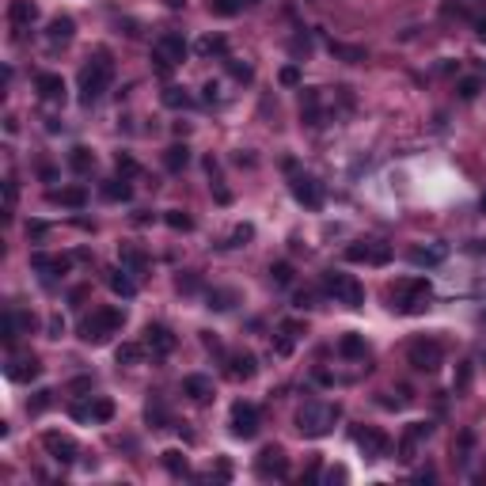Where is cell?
Here are the masks:
<instances>
[{
	"instance_id": "4dcf8cb0",
	"label": "cell",
	"mask_w": 486,
	"mask_h": 486,
	"mask_svg": "<svg viewBox=\"0 0 486 486\" xmlns=\"http://www.w3.org/2000/svg\"><path fill=\"white\" fill-rule=\"evenodd\" d=\"M186 164H190V148H186V145H171L164 152V167H167V171H183Z\"/></svg>"
},
{
	"instance_id": "836d02e7",
	"label": "cell",
	"mask_w": 486,
	"mask_h": 486,
	"mask_svg": "<svg viewBox=\"0 0 486 486\" xmlns=\"http://www.w3.org/2000/svg\"><path fill=\"white\" fill-rule=\"evenodd\" d=\"M339 353L342 357H364V339L361 334H346V339L339 342Z\"/></svg>"
},
{
	"instance_id": "603a6c76",
	"label": "cell",
	"mask_w": 486,
	"mask_h": 486,
	"mask_svg": "<svg viewBox=\"0 0 486 486\" xmlns=\"http://www.w3.org/2000/svg\"><path fill=\"white\" fill-rule=\"evenodd\" d=\"M255 372H258L255 353H232V357H228V376L232 380H251Z\"/></svg>"
},
{
	"instance_id": "d4e9b609",
	"label": "cell",
	"mask_w": 486,
	"mask_h": 486,
	"mask_svg": "<svg viewBox=\"0 0 486 486\" xmlns=\"http://www.w3.org/2000/svg\"><path fill=\"white\" fill-rule=\"evenodd\" d=\"M183 395H190L194 403H205V399L213 395V380H209V376H202V372H194V376H186V380H183Z\"/></svg>"
},
{
	"instance_id": "003e7915",
	"label": "cell",
	"mask_w": 486,
	"mask_h": 486,
	"mask_svg": "<svg viewBox=\"0 0 486 486\" xmlns=\"http://www.w3.org/2000/svg\"><path fill=\"white\" fill-rule=\"evenodd\" d=\"M482 364H486V350H482Z\"/></svg>"
},
{
	"instance_id": "9a60e30c",
	"label": "cell",
	"mask_w": 486,
	"mask_h": 486,
	"mask_svg": "<svg viewBox=\"0 0 486 486\" xmlns=\"http://www.w3.org/2000/svg\"><path fill=\"white\" fill-rule=\"evenodd\" d=\"M429 433H433V426H429V422H410V426H407V433H403V441H399V448H395L399 460H403V464L414 460L418 448H422V441H426Z\"/></svg>"
},
{
	"instance_id": "ba28073f",
	"label": "cell",
	"mask_w": 486,
	"mask_h": 486,
	"mask_svg": "<svg viewBox=\"0 0 486 486\" xmlns=\"http://www.w3.org/2000/svg\"><path fill=\"white\" fill-rule=\"evenodd\" d=\"M346 258L350 263H364V266H384L391 258V243L384 239H357L346 247Z\"/></svg>"
},
{
	"instance_id": "52a82bcc",
	"label": "cell",
	"mask_w": 486,
	"mask_h": 486,
	"mask_svg": "<svg viewBox=\"0 0 486 486\" xmlns=\"http://www.w3.org/2000/svg\"><path fill=\"white\" fill-rule=\"evenodd\" d=\"M407 361L414 364L418 372H437L445 364V350H441V342H433V339H418V342H410Z\"/></svg>"
},
{
	"instance_id": "ffe728a7",
	"label": "cell",
	"mask_w": 486,
	"mask_h": 486,
	"mask_svg": "<svg viewBox=\"0 0 486 486\" xmlns=\"http://www.w3.org/2000/svg\"><path fill=\"white\" fill-rule=\"evenodd\" d=\"M8 20H12L15 31H23V27H31L39 20V4H34V0H12V4H8Z\"/></svg>"
},
{
	"instance_id": "74e56055",
	"label": "cell",
	"mask_w": 486,
	"mask_h": 486,
	"mask_svg": "<svg viewBox=\"0 0 486 486\" xmlns=\"http://www.w3.org/2000/svg\"><path fill=\"white\" fill-rule=\"evenodd\" d=\"M164 221H167V224H171V228H175V232H190V228H194V221H190V217H186V213H183V209H167V213H164Z\"/></svg>"
},
{
	"instance_id": "11a10c76",
	"label": "cell",
	"mask_w": 486,
	"mask_h": 486,
	"mask_svg": "<svg viewBox=\"0 0 486 486\" xmlns=\"http://www.w3.org/2000/svg\"><path fill=\"white\" fill-rule=\"evenodd\" d=\"M179 289H186V293H194V289H198V277H190V274H186V277H179Z\"/></svg>"
},
{
	"instance_id": "3957f363",
	"label": "cell",
	"mask_w": 486,
	"mask_h": 486,
	"mask_svg": "<svg viewBox=\"0 0 486 486\" xmlns=\"http://www.w3.org/2000/svg\"><path fill=\"white\" fill-rule=\"evenodd\" d=\"M110 77H114V61H110V53H96L91 58V65H84L80 72V103L84 107H91V103H99V96L107 91Z\"/></svg>"
},
{
	"instance_id": "ab89813d",
	"label": "cell",
	"mask_w": 486,
	"mask_h": 486,
	"mask_svg": "<svg viewBox=\"0 0 486 486\" xmlns=\"http://www.w3.org/2000/svg\"><path fill=\"white\" fill-rule=\"evenodd\" d=\"M247 239H255V228H251V224H236V232L228 236V243H224V247H243Z\"/></svg>"
},
{
	"instance_id": "f6af8a7d",
	"label": "cell",
	"mask_w": 486,
	"mask_h": 486,
	"mask_svg": "<svg viewBox=\"0 0 486 486\" xmlns=\"http://www.w3.org/2000/svg\"><path fill=\"white\" fill-rule=\"evenodd\" d=\"M4 217H12V209H15V183L12 179H4Z\"/></svg>"
},
{
	"instance_id": "4316f807",
	"label": "cell",
	"mask_w": 486,
	"mask_h": 486,
	"mask_svg": "<svg viewBox=\"0 0 486 486\" xmlns=\"http://www.w3.org/2000/svg\"><path fill=\"white\" fill-rule=\"evenodd\" d=\"M445 255H448L445 247H414L410 251V263L414 266H437V263H445Z\"/></svg>"
},
{
	"instance_id": "6f0895ef",
	"label": "cell",
	"mask_w": 486,
	"mask_h": 486,
	"mask_svg": "<svg viewBox=\"0 0 486 486\" xmlns=\"http://www.w3.org/2000/svg\"><path fill=\"white\" fill-rule=\"evenodd\" d=\"M69 388H72V391H91V380H88V376H80V380H72Z\"/></svg>"
},
{
	"instance_id": "03108f58",
	"label": "cell",
	"mask_w": 486,
	"mask_h": 486,
	"mask_svg": "<svg viewBox=\"0 0 486 486\" xmlns=\"http://www.w3.org/2000/svg\"><path fill=\"white\" fill-rule=\"evenodd\" d=\"M243 4H258V0H243Z\"/></svg>"
},
{
	"instance_id": "d590c367",
	"label": "cell",
	"mask_w": 486,
	"mask_h": 486,
	"mask_svg": "<svg viewBox=\"0 0 486 486\" xmlns=\"http://www.w3.org/2000/svg\"><path fill=\"white\" fill-rule=\"evenodd\" d=\"M91 164H96V156H91L88 148H72V156H69V167H72V171L88 175V171H91Z\"/></svg>"
},
{
	"instance_id": "9c48e42d",
	"label": "cell",
	"mask_w": 486,
	"mask_h": 486,
	"mask_svg": "<svg viewBox=\"0 0 486 486\" xmlns=\"http://www.w3.org/2000/svg\"><path fill=\"white\" fill-rule=\"evenodd\" d=\"M353 445L364 452V460H384L388 456V433H380V429H372V426H361V429H353Z\"/></svg>"
},
{
	"instance_id": "30bf717a",
	"label": "cell",
	"mask_w": 486,
	"mask_h": 486,
	"mask_svg": "<svg viewBox=\"0 0 486 486\" xmlns=\"http://www.w3.org/2000/svg\"><path fill=\"white\" fill-rule=\"evenodd\" d=\"M255 471H258V479H285L289 475V460H285V452L282 448H263L258 452V460H255Z\"/></svg>"
},
{
	"instance_id": "8d00e7d4",
	"label": "cell",
	"mask_w": 486,
	"mask_h": 486,
	"mask_svg": "<svg viewBox=\"0 0 486 486\" xmlns=\"http://www.w3.org/2000/svg\"><path fill=\"white\" fill-rule=\"evenodd\" d=\"M205 8H209L213 15H224V20H228V15L239 12V0H205Z\"/></svg>"
},
{
	"instance_id": "d6986e66",
	"label": "cell",
	"mask_w": 486,
	"mask_h": 486,
	"mask_svg": "<svg viewBox=\"0 0 486 486\" xmlns=\"http://www.w3.org/2000/svg\"><path fill=\"white\" fill-rule=\"evenodd\" d=\"M301 334H304V327H301V323H293V320L277 327V334H274V353H277V357H289Z\"/></svg>"
},
{
	"instance_id": "94428289",
	"label": "cell",
	"mask_w": 486,
	"mask_h": 486,
	"mask_svg": "<svg viewBox=\"0 0 486 486\" xmlns=\"http://www.w3.org/2000/svg\"><path fill=\"white\" fill-rule=\"evenodd\" d=\"M342 479H346L342 467H331V471H327V482H342Z\"/></svg>"
},
{
	"instance_id": "6125c7cd",
	"label": "cell",
	"mask_w": 486,
	"mask_h": 486,
	"mask_svg": "<svg viewBox=\"0 0 486 486\" xmlns=\"http://www.w3.org/2000/svg\"><path fill=\"white\" fill-rule=\"evenodd\" d=\"M296 308H312V293H296Z\"/></svg>"
},
{
	"instance_id": "c3c4849f",
	"label": "cell",
	"mask_w": 486,
	"mask_h": 486,
	"mask_svg": "<svg viewBox=\"0 0 486 486\" xmlns=\"http://www.w3.org/2000/svg\"><path fill=\"white\" fill-rule=\"evenodd\" d=\"M209 308H217V312L232 308V293H209Z\"/></svg>"
},
{
	"instance_id": "be15d7a7",
	"label": "cell",
	"mask_w": 486,
	"mask_h": 486,
	"mask_svg": "<svg viewBox=\"0 0 486 486\" xmlns=\"http://www.w3.org/2000/svg\"><path fill=\"white\" fill-rule=\"evenodd\" d=\"M167 4H171V8H183V0H167Z\"/></svg>"
},
{
	"instance_id": "816d5d0a",
	"label": "cell",
	"mask_w": 486,
	"mask_h": 486,
	"mask_svg": "<svg viewBox=\"0 0 486 486\" xmlns=\"http://www.w3.org/2000/svg\"><path fill=\"white\" fill-rule=\"evenodd\" d=\"M50 395H53V391H39V399H34V403L27 407V410H31V414H39V410H46V407H50Z\"/></svg>"
},
{
	"instance_id": "bcb514c9",
	"label": "cell",
	"mask_w": 486,
	"mask_h": 486,
	"mask_svg": "<svg viewBox=\"0 0 486 486\" xmlns=\"http://www.w3.org/2000/svg\"><path fill=\"white\" fill-rule=\"evenodd\" d=\"M479 91H482L479 80H460V99H475Z\"/></svg>"
},
{
	"instance_id": "9f6ffc18",
	"label": "cell",
	"mask_w": 486,
	"mask_h": 486,
	"mask_svg": "<svg viewBox=\"0 0 486 486\" xmlns=\"http://www.w3.org/2000/svg\"><path fill=\"white\" fill-rule=\"evenodd\" d=\"M88 293H91V289H88V285H80V289H72V304H80V301H88Z\"/></svg>"
},
{
	"instance_id": "cb8c5ba5",
	"label": "cell",
	"mask_w": 486,
	"mask_h": 486,
	"mask_svg": "<svg viewBox=\"0 0 486 486\" xmlns=\"http://www.w3.org/2000/svg\"><path fill=\"white\" fill-rule=\"evenodd\" d=\"M107 285H110V289H114V293H118V296H126V301H129V296H137V277H133V274H129V270H126V266H118V270H110V274H107Z\"/></svg>"
},
{
	"instance_id": "6da1fadb",
	"label": "cell",
	"mask_w": 486,
	"mask_h": 486,
	"mask_svg": "<svg viewBox=\"0 0 486 486\" xmlns=\"http://www.w3.org/2000/svg\"><path fill=\"white\" fill-rule=\"evenodd\" d=\"M388 301H391V312L399 315H422L429 301H433V285L426 277H403L388 289Z\"/></svg>"
},
{
	"instance_id": "ac0fdd59",
	"label": "cell",
	"mask_w": 486,
	"mask_h": 486,
	"mask_svg": "<svg viewBox=\"0 0 486 486\" xmlns=\"http://www.w3.org/2000/svg\"><path fill=\"white\" fill-rule=\"evenodd\" d=\"M31 327H34V315H31V312H4L0 334H4V342H15L23 331H31Z\"/></svg>"
},
{
	"instance_id": "7c38bea8",
	"label": "cell",
	"mask_w": 486,
	"mask_h": 486,
	"mask_svg": "<svg viewBox=\"0 0 486 486\" xmlns=\"http://www.w3.org/2000/svg\"><path fill=\"white\" fill-rule=\"evenodd\" d=\"M69 266H72L69 255H46V251H34V255H31V270H39L46 282L65 277V274H69Z\"/></svg>"
},
{
	"instance_id": "8fae6325",
	"label": "cell",
	"mask_w": 486,
	"mask_h": 486,
	"mask_svg": "<svg viewBox=\"0 0 486 486\" xmlns=\"http://www.w3.org/2000/svg\"><path fill=\"white\" fill-rule=\"evenodd\" d=\"M258 407L255 403H236L232 407V433L236 437H243V441H251V437L258 433Z\"/></svg>"
},
{
	"instance_id": "681fc988",
	"label": "cell",
	"mask_w": 486,
	"mask_h": 486,
	"mask_svg": "<svg viewBox=\"0 0 486 486\" xmlns=\"http://www.w3.org/2000/svg\"><path fill=\"white\" fill-rule=\"evenodd\" d=\"M228 72L236 80H251V65H243V61H228Z\"/></svg>"
},
{
	"instance_id": "1f68e13d",
	"label": "cell",
	"mask_w": 486,
	"mask_h": 486,
	"mask_svg": "<svg viewBox=\"0 0 486 486\" xmlns=\"http://www.w3.org/2000/svg\"><path fill=\"white\" fill-rule=\"evenodd\" d=\"M145 353H148V350H145L141 342H121L118 350H114V361H118V364H137V361L145 357Z\"/></svg>"
},
{
	"instance_id": "db71d44e",
	"label": "cell",
	"mask_w": 486,
	"mask_h": 486,
	"mask_svg": "<svg viewBox=\"0 0 486 486\" xmlns=\"http://www.w3.org/2000/svg\"><path fill=\"white\" fill-rule=\"evenodd\" d=\"M148 422H167V414H164L160 403H148Z\"/></svg>"
},
{
	"instance_id": "d6a6232c",
	"label": "cell",
	"mask_w": 486,
	"mask_h": 486,
	"mask_svg": "<svg viewBox=\"0 0 486 486\" xmlns=\"http://www.w3.org/2000/svg\"><path fill=\"white\" fill-rule=\"evenodd\" d=\"M103 194H107L110 202H129L133 198V186L126 179H110V183H103Z\"/></svg>"
},
{
	"instance_id": "7a4b0ae2",
	"label": "cell",
	"mask_w": 486,
	"mask_h": 486,
	"mask_svg": "<svg viewBox=\"0 0 486 486\" xmlns=\"http://www.w3.org/2000/svg\"><path fill=\"white\" fill-rule=\"evenodd\" d=\"M342 418L339 403H323V399H312V403H304L296 410V429H301L304 437H327L334 429V422Z\"/></svg>"
},
{
	"instance_id": "b9f144b4",
	"label": "cell",
	"mask_w": 486,
	"mask_h": 486,
	"mask_svg": "<svg viewBox=\"0 0 486 486\" xmlns=\"http://www.w3.org/2000/svg\"><path fill=\"white\" fill-rule=\"evenodd\" d=\"M270 277H274V285H289V282H293V266H289V263L270 266Z\"/></svg>"
},
{
	"instance_id": "7dc6e473",
	"label": "cell",
	"mask_w": 486,
	"mask_h": 486,
	"mask_svg": "<svg viewBox=\"0 0 486 486\" xmlns=\"http://www.w3.org/2000/svg\"><path fill=\"white\" fill-rule=\"evenodd\" d=\"M118 171H121V179H129V175H137L141 167H137V160H129V156H118Z\"/></svg>"
},
{
	"instance_id": "44dd1931",
	"label": "cell",
	"mask_w": 486,
	"mask_h": 486,
	"mask_svg": "<svg viewBox=\"0 0 486 486\" xmlns=\"http://www.w3.org/2000/svg\"><path fill=\"white\" fill-rule=\"evenodd\" d=\"M4 372H8V380H20V384H27V380H34L42 372V364H39V357H12Z\"/></svg>"
},
{
	"instance_id": "83f0119b",
	"label": "cell",
	"mask_w": 486,
	"mask_h": 486,
	"mask_svg": "<svg viewBox=\"0 0 486 486\" xmlns=\"http://www.w3.org/2000/svg\"><path fill=\"white\" fill-rule=\"evenodd\" d=\"M121 266H126L133 277H145V270H148V258H145L137 247H121Z\"/></svg>"
},
{
	"instance_id": "7bdbcfd3",
	"label": "cell",
	"mask_w": 486,
	"mask_h": 486,
	"mask_svg": "<svg viewBox=\"0 0 486 486\" xmlns=\"http://www.w3.org/2000/svg\"><path fill=\"white\" fill-rule=\"evenodd\" d=\"M467 384H471V361H464L460 364V372H456V391H467Z\"/></svg>"
},
{
	"instance_id": "7402d4cb",
	"label": "cell",
	"mask_w": 486,
	"mask_h": 486,
	"mask_svg": "<svg viewBox=\"0 0 486 486\" xmlns=\"http://www.w3.org/2000/svg\"><path fill=\"white\" fill-rule=\"evenodd\" d=\"M34 88H39V96L46 103H65V80L58 72H42V77L34 80Z\"/></svg>"
},
{
	"instance_id": "91938a15",
	"label": "cell",
	"mask_w": 486,
	"mask_h": 486,
	"mask_svg": "<svg viewBox=\"0 0 486 486\" xmlns=\"http://www.w3.org/2000/svg\"><path fill=\"white\" fill-rule=\"evenodd\" d=\"M475 34H479V39L486 42V12L479 15V20H475Z\"/></svg>"
},
{
	"instance_id": "2e32d148",
	"label": "cell",
	"mask_w": 486,
	"mask_h": 486,
	"mask_svg": "<svg viewBox=\"0 0 486 486\" xmlns=\"http://www.w3.org/2000/svg\"><path fill=\"white\" fill-rule=\"evenodd\" d=\"M77 422H110L114 418V403L110 399H91V403H77L72 407Z\"/></svg>"
},
{
	"instance_id": "680465c9",
	"label": "cell",
	"mask_w": 486,
	"mask_h": 486,
	"mask_svg": "<svg viewBox=\"0 0 486 486\" xmlns=\"http://www.w3.org/2000/svg\"><path fill=\"white\" fill-rule=\"evenodd\" d=\"M308 50H312V42H308V39H293V53H308Z\"/></svg>"
},
{
	"instance_id": "e7e4bbea",
	"label": "cell",
	"mask_w": 486,
	"mask_h": 486,
	"mask_svg": "<svg viewBox=\"0 0 486 486\" xmlns=\"http://www.w3.org/2000/svg\"><path fill=\"white\" fill-rule=\"evenodd\" d=\"M482 217H486V194H482Z\"/></svg>"
},
{
	"instance_id": "8992f818",
	"label": "cell",
	"mask_w": 486,
	"mask_h": 486,
	"mask_svg": "<svg viewBox=\"0 0 486 486\" xmlns=\"http://www.w3.org/2000/svg\"><path fill=\"white\" fill-rule=\"evenodd\" d=\"M152 61H156V69L164 72H171L175 65L179 61H186V39L179 31H167V34H160V39H156V46H152Z\"/></svg>"
},
{
	"instance_id": "4fadbf2b",
	"label": "cell",
	"mask_w": 486,
	"mask_h": 486,
	"mask_svg": "<svg viewBox=\"0 0 486 486\" xmlns=\"http://www.w3.org/2000/svg\"><path fill=\"white\" fill-rule=\"evenodd\" d=\"M293 198L304 205V209H320L323 205V186H320V179H312V175H293Z\"/></svg>"
},
{
	"instance_id": "f35d334b",
	"label": "cell",
	"mask_w": 486,
	"mask_h": 486,
	"mask_svg": "<svg viewBox=\"0 0 486 486\" xmlns=\"http://www.w3.org/2000/svg\"><path fill=\"white\" fill-rule=\"evenodd\" d=\"M198 53H202V58H213V53H224V39H221V34H205V39L198 42Z\"/></svg>"
},
{
	"instance_id": "e575fe53",
	"label": "cell",
	"mask_w": 486,
	"mask_h": 486,
	"mask_svg": "<svg viewBox=\"0 0 486 486\" xmlns=\"http://www.w3.org/2000/svg\"><path fill=\"white\" fill-rule=\"evenodd\" d=\"M164 107H171V110H179V107H190V96H186V88H164Z\"/></svg>"
},
{
	"instance_id": "e0dca14e",
	"label": "cell",
	"mask_w": 486,
	"mask_h": 486,
	"mask_svg": "<svg viewBox=\"0 0 486 486\" xmlns=\"http://www.w3.org/2000/svg\"><path fill=\"white\" fill-rule=\"evenodd\" d=\"M42 445H46V452H50L58 464H77V456H80L77 441H72V437H61V433H46Z\"/></svg>"
},
{
	"instance_id": "ee69618b",
	"label": "cell",
	"mask_w": 486,
	"mask_h": 486,
	"mask_svg": "<svg viewBox=\"0 0 486 486\" xmlns=\"http://www.w3.org/2000/svg\"><path fill=\"white\" fill-rule=\"evenodd\" d=\"M282 84H285V88H296V84H301V69H296V65H285V69H282Z\"/></svg>"
},
{
	"instance_id": "60d3db41",
	"label": "cell",
	"mask_w": 486,
	"mask_h": 486,
	"mask_svg": "<svg viewBox=\"0 0 486 486\" xmlns=\"http://www.w3.org/2000/svg\"><path fill=\"white\" fill-rule=\"evenodd\" d=\"M164 467H167L171 475H186V456L171 448V452H164Z\"/></svg>"
},
{
	"instance_id": "277c9868",
	"label": "cell",
	"mask_w": 486,
	"mask_h": 486,
	"mask_svg": "<svg viewBox=\"0 0 486 486\" xmlns=\"http://www.w3.org/2000/svg\"><path fill=\"white\" fill-rule=\"evenodd\" d=\"M121 323H126V315H121L118 308H96L91 315L80 320V339L91 342V346H103L110 334L121 331Z\"/></svg>"
},
{
	"instance_id": "f907efd6",
	"label": "cell",
	"mask_w": 486,
	"mask_h": 486,
	"mask_svg": "<svg viewBox=\"0 0 486 486\" xmlns=\"http://www.w3.org/2000/svg\"><path fill=\"white\" fill-rule=\"evenodd\" d=\"M46 232H50V224H46V221H31V224H27V236H34V239H42Z\"/></svg>"
},
{
	"instance_id": "f5cc1de1",
	"label": "cell",
	"mask_w": 486,
	"mask_h": 486,
	"mask_svg": "<svg viewBox=\"0 0 486 486\" xmlns=\"http://www.w3.org/2000/svg\"><path fill=\"white\" fill-rule=\"evenodd\" d=\"M464 8H467V12L475 15V20H479V15L486 12V0H464Z\"/></svg>"
},
{
	"instance_id": "f546056e",
	"label": "cell",
	"mask_w": 486,
	"mask_h": 486,
	"mask_svg": "<svg viewBox=\"0 0 486 486\" xmlns=\"http://www.w3.org/2000/svg\"><path fill=\"white\" fill-rule=\"evenodd\" d=\"M327 50L334 53V58H342V61H350V65H361L369 53L361 50V46H346V42H327Z\"/></svg>"
},
{
	"instance_id": "484cf974",
	"label": "cell",
	"mask_w": 486,
	"mask_h": 486,
	"mask_svg": "<svg viewBox=\"0 0 486 486\" xmlns=\"http://www.w3.org/2000/svg\"><path fill=\"white\" fill-rule=\"evenodd\" d=\"M50 202L69 205V209H84V205H88V194H84V186H61V190H50Z\"/></svg>"
},
{
	"instance_id": "5bb4252c",
	"label": "cell",
	"mask_w": 486,
	"mask_h": 486,
	"mask_svg": "<svg viewBox=\"0 0 486 486\" xmlns=\"http://www.w3.org/2000/svg\"><path fill=\"white\" fill-rule=\"evenodd\" d=\"M141 346L148 353H152V357H167V353L175 350V334L167 331L164 323H148L145 327V339H141Z\"/></svg>"
},
{
	"instance_id": "f1b7e54d",
	"label": "cell",
	"mask_w": 486,
	"mask_h": 486,
	"mask_svg": "<svg viewBox=\"0 0 486 486\" xmlns=\"http://www.w3.org/2000/svg\"><path fill=\"white\" fill-rule=\"evenodd\" d=\"M72 31H77V23H72L69 15H58V20L50 23V31H46V39L58 46V42H69V39H72Z\"/></svg>"
},
{
	"instance_id": "5b68a950",
	"label": "cell",
	"mask_w": 486,
	"mask_h": 486,
	"mask_svg": "<svg viewBox=\"0 0 486 486\" xmlns=\"http://www.w3.org/2000/svg\"><path fill=\"white\" fill-rule=\"evenodd\" d=\"M323 293L334 296V304L346 308H361L364 304V289L353 274H342V270H327L323 274Z\"/></svg>"
}]
</instances>
